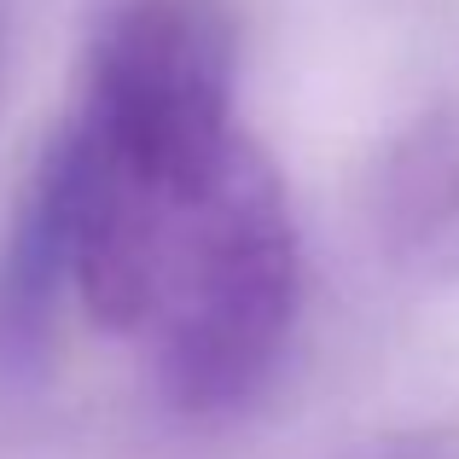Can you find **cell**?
Segmentation results:
<instances>
[{"label":"cell","instance_id":"cell-1","mask_svg":"<svg viewBox=\"0 0 459 459\" xmlns=\"http://www.w3.org/2000/svg\"><path fill=\"white\" fill-rule=\"evenodd\" d=\"M233 76L221 0H123L93 35L82 105L53 140L76 186V303L105 332L134 337L163 238L245 146Z\"/></svg>","mask_w":459,"mask_h":459},{"label":"cell","instance_id":"cell-2","mask_svg":"<svg viewBox=\"0 0 459 459\" xmlns=\"http://www.w3.org/2000/svg\"><path fill=\"white\" fill-rule=\"evenodd\" d=\"M303 314V238L291 192L245 134L186 204L157 268L140 343L175 413L233 419L273 390Z\"/></svg>","mask_w":459,"mask_h":459},{"label":"cell","instance_id":"cell-3","mask_svg":"<svg viewBox=\"0 0 459 459\" xmlns=\"http://www.w3.org/2000/svg\"><path fill=\"white\" fill-rule=\"evenodd\" d=\"M367 227L402 280H459V100L419 111L378 146L367 175Z\"/></svg>","mask_w":459,"mask_h":459},{"label":"cell","instance_id":"cell-4","mask_svg":"<svg viewBox=\"0 0 459 459\" xmlns=\"http://www.w3.org/2000/svg\"><path fill=\"white\" fill-rule=\"evenodd\" d=\"M65 297H76V186L58 140H47L0 245V378L47 367Z\"/></svg>","mask_w":459,"mask_h":459},{"label":"cell","instance_id":"cell-5","mask_svg":"<svg viewBox=\"0 0 459 459\" xmlns=\"http://www.w3.org/2000/svg\"><path fill=\"white\" fill-rule=\"evenodd\" d=\"M0 93H6V23H0Z\"/></svg>","mask_w":459,"mask_h":459}]
</instances>
